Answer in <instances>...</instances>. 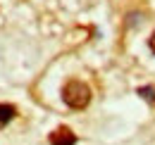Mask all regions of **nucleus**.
<instances>
[{
	"label": "nucleus",
	"instance_id": "nucleus-1",
	"mask_svg": "<svg viewBox=\"0 0 155 145\" xmlns=\"http://www.w3.org/2000/svg\"><path fill=\"white\" fill-rule=\"evenodd\" d=\"M62 100L72 109H84L91 102V88L81 81H67L62 88Z\"/></svg>",
	"mask_w": 155,
	"mask_h": 145
},
{
	"label": "nucleus",
	"instance_id": "nucleus-2",
	"mask_svg": "<svg viewBox=\"0 0 155 145\" xmlns=\"http://www.w3.org/2000/svg\"><path fill=\"white\" fill-rule=\"evenodd\" d=\"M74 143H77V136L67 126H60L50 133V145H74Z\"/></svg>",
	"mask_w": 155,
	"mask_h": 145
},
{
	"label": "nucleus",
	"instance_id": "nucleus-3",
	"mask_svg": "<svg viewBox=\"0 0 155 145\" xmlns=\"http://www.w3.org/2000/svg\"><path fill=\"white\" fill-rule=\"evenodd\" d=\"M15 114H17V109L12 107V105H0V124L12 121V119H15Z\"/></svg>",
	"mask_w": 155,
	"mask_h": 145
},
{
	"label": "nucleus",
	"instance_id": "nucleus-4",
	"mask_svg": "<svg viewBox=\"0 0 155 145\" xmlns=\"http://www.w3.org/2000/svg\"><path fill=\"white\" fill-rule=\"evenodd\" d=\"M138 95L146 98L148 102H155V86H143V88H138Z\"/></svg>",
	"mask_w": 155,
	"mask_h": 145
},
{
	"label": "nucleus",
	"instance_id": "nucleus-5",
	"mask_svg": "<svg viewBox=\"0 0 155 145\" xmlns=\"http://www.w3.org/2000/svg\"><path fill=\"white\" fill-rule=\"evenodd\" d=\"M148 45H150V50H153V53H155V31H153V36L148 38Z\"/></svg>",
	"mask_w": 155,
	"mask_h": 145
}]
</instances>
